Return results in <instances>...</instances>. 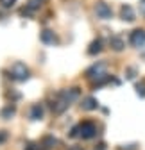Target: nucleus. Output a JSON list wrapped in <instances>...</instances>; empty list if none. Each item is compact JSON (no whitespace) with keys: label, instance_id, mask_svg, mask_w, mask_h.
<instances>
[{"label":"nucleus","instance_id":"nucleus-1","mask_svg":"<svg viewBox=\"0 0 145 150\" xmlns=\"http://www.w3.org/2000/svg\"><path fill=\"white\" fill-rule=\"evenodd\" d=\"M11 77L14 81H27L29 79V70L23 63H16L11 68Z\"/></svg>","mask_w":145,"mask_h":150},{"label":"nucleus","instance_id":"nucleus-2","mask_svg":"<svg viewBox=\"0 0 145 150\" xmlns=\"http://www.w3.org/2000/svg\"><path fill=\"white\" fill-rule=\"evenodd\" d=\"M95 14H97L99 18H102V20H111V18H113V11H111V7L107 6L106 2H97V6H95Z\"/></svg>","mask_w":145,"mask_h":150},{"label":"nucleus","instance_id":"nucleus-3","mask_svg":"<svg viewBox=\"0 0 145 150\" xmlns=\"http://www.w3.org/2000/svg\"><path fill=\"white\" fill-rule=\"evenodd\" d=\"M129 43H131L133 47H136V48L143 47V45H145V30H143V29L133 30L131 36H129Z\"/></svg>","mask_w":145,"mask_h":150},{"label":"nucleus","instance_id":"nucleus-4","mask_svg":"<svg viewBox=\"0 0 145 150\" xmlns=\"http://www.w3.org/2000/svg\"><path fill=\"white\" fill-rule=\"evenodd\" d=\"M79 129H81V136H82L84 139H92V138L97 136V127H95L92 122H84V123H81Z\"/></svg>","mask_w":145,"mask_h":150},{"label":"nucleus","instance_id":"nucleus-5","mask_svg":"<svg viewBox=\"0 0 145 150\" xmlns=\"http://www.w3.org/2000/svg\"><path fill=\"white\" fill-rule=\"evenodd\" d=\"M120 16H122V20H125V22H134L136 20V14H134V11H133L131 6H122Z\"/></svg>","mask_w":145,"mask_h":150},{"label":"nucleus","instance_id":"nucleus-6","mask_svg":"<svg viewBox=\"0 0 145 150\" xmlns=\"http://www.w3.org/2000/svg\"><path fill=\"white\" fill-rule=\"evenodd\" d=\"M104 68H106L104 63H100V64H93L92 68L86 71V77H88V79H92V77H99V75H104Z\"/></svg>","mask_w":145,"mask_h":150},{"label":"nucleus","instance_id":"nucleus-7","mask_svg":"<svg viewBox=\"0 0 145 150\" xmlns=\"http://www.w3.org/2000/svg\"><path fill=\"white\" fill-rule=\"evenodd\" d=\"M81 107H82L84 111H93V109H97V107H99V102H97V98H93V97H88V98H84V100H82Z\"/></svg>","mask_w":145,"mask_h":150},{"label":"nucleus","instance_id":"nucleus-8","mask_svg":"<svg viewBox=\"0 0 145 150\" xmlns=\"http://www.w3.org/2000/svg\"><path fill=\"white\" fill-rule=\"evenodd\" d=\"M40 38H41V41H43V43H47V45H54V43L58 41V38H56V34H54L52 30H43Z\"/></svg>","mask_w":145,"mask_h":150},{"label":"nucleus","instance_id":"nucleus-9","mask_svg":"<svg viewBox=\"0 0 145 150\" xmlns=\"http://www.w3.org/2000/svg\"><path fill=\"white\" fill-rule=\"evenodd\" d=\"M109 45H111V48L113 50H117V52H120L124 47H125V41L122 40V38L120 36H113L111 38V40H109Z\"/></svg>","mask_w":145,"mask_h":150},{"label":"nucleus","instance_id":"nucleus-10","mask_svg":"<svg viewBox=\"0 0 145 150\" xmlns=\"http://www.w3.org/2000/svg\"><path fill=\"white\" fill-rule=\"evenodd\" d=\"M43 118V107L40 104H34L31 109V120H41Z\"/></svg>","mask_w":145,"mask_h":150},{"label":"nucleus","instance_id":"nucleus-11","mask_svg":"<svg viewBox=\"0 0 145 150\" xmlns=\"http://www.w3.org/2000/svg\"><path fill=\"white\" fill-rule=\"evenodd\" d=\"M100 50H102V41H100V40H95L92 45H90L88 54H90V55H95V54H99Z\"/></svg>","mask_w":145,"mask_h":150},{"label":"nucleus","instance_id":"nucleus-12","mask_svg":"<svg viewBox=\"0 0 145 150\" xmlns=\"http://www.w3.org/2000/svg\"><path fill=\"white\" fill-rule=\"evenodd\" d=\"M41 145L45 146V150H48V148H52V146H56V145H58V139L54 138V136H47V138L43 139Z\"/></svg>","mask_w":145,"mask_h":150},{"label":"nucleus","instance_id":"nucleus-13","mask_svg":"<svg viewBox=\"0 0 145 150\" xmlns=\"http://www.w3.org/2000/svg\"><path fill=\"white\" fill-rule=\"evenodd\" d=\"M43 2H45V0H29V2H27V7H29L31 11H36V9H40V7L43 6Z\"/></svg>","mask_w":145,"mask_h":150},{"label":"nucleus","instance_id":"nucleus-14","mask_svg":"<svg viewBox=\"0 0 145 150\" xmlns=\"http://www.w3.org/2000/svg\"><path fill=\"white\" fill-rule=\"evenodd\" d=\"M14 111H16V109H14V105H7V107H6V109L2 111V118L9 120V118H11V116L14 115Z\"/></svg>","mask_w":145,"mask_h":150},{"label":"nucleus","instance_id":"nucleus-15","mask_svg":"<svg viewBox=\"0 0 145 150\" xmlns=\"http://www.w3.org/2000/svg\"><path fill=\"white\" fill-rule=\"evenodd\" d=\"M136 93H138L141 98L145 97V79H143L141 82H138V84H136Z\"/></svg>","mask_w":145,"mask_h":150},{"label":"nucleus","instance_id":"nucleus-16","mask_svg":"<svg viewBox=\"0 0 145 150\" xmlns=\"http://www.w3.org/2000/svg\"><path fill=\"white\" fill-rule=\"evenodd\" d=\"M136 73H138V70H136L134 66L127 68V70H125V79H134V77H136Z\"/></svg>","mask_w":145,"mask_h":150},{"label":"nucleus","instance_id":"nucleus-17","mask_svg":"<svg viewBox=\"0 0 145 150\" xmlns=\"http://www.w3.org/2000/svg\"><path fill=\"white\" fill-rule=\"evenodd\" d=\"M14 2H16V0H0V4H2L4 7H11V6H14Z\"/></svg>","mask_w":145,"mask_h":150},{"label":"nucleus","instance_id":"nucleus-18","mask_svg":"<svg viewBox=\"0 0 145 150\" xmlns=\"http://www.w3.org/2000/svg\"><path fill=\"white\" fill-rule=\"evenodd\" d=\"M120 150H138V146L136 145H124Z\"/></svg>","mask_w":145,"mask_h":150},{"label":"nucleus","instance_id":"nucleus-19","mask_svg":"<svg viewBox=\"0 0 145 150\" xmlns=\"http://www.w3.org/2000/svg\"><path fill=\"white\" fill-rule=\"evenodd\" d=\"M140 14L145 16V0H141V2H140Z\"/></svg>","mask_w":145,"mask_h":150},{"label":"nucleus","instance_id":"nucleus-20","mask_svg":"<svg viewBox=\"0 0 145 150\" xmlns=\"http://www.w3.org/2000/svg\"><path fill=\"white\" fill-rule=\"evenodd\" d=\"M25 150H38V148H36V146H34V145H32V143H29V145H27V146H25Z\"/></svg>","mask_w":145,"mask_h":150},{"label":"nucleus","instance_id":"nucleus-21","mask_svg":"<svg viewBox=\"0 0 145 150\" xmlns=\"http://www.w3.org/2000/svg\"><path fill=\"white\" fill-rule=\"evenodd\" d=\"M95 150H106V145H104V143H99V145H97V148H95Z\"/></svg>","mask_w":145,"mask_h":150},{"label":"nucleus","instance_id":"nucleus-22","mask_svg":"<svg viewBox=\"0 0 145 150\" xmlns=\"http://www.w3.org/2000/svg\"><path fill=\"white\" fill-rule=\"evenodd\" d=\"M6 138H7V134H6V132H0V143H2Z\"/></svg>","mask_w":145,"mask_h":150},{"label":"nucleus","instance_id":"nucleus-23","mask_svg":"<svg viewBox=\"0 0 145 150\" xmlns=\"http://www.w3.org/2000/svg\"><path fill=\"white\" fill-rule=\"evenodd\" d=\"M143 59H145V54H143Z\"/></svg>","mask_w":145,"mask_h":150}]
</instances>
